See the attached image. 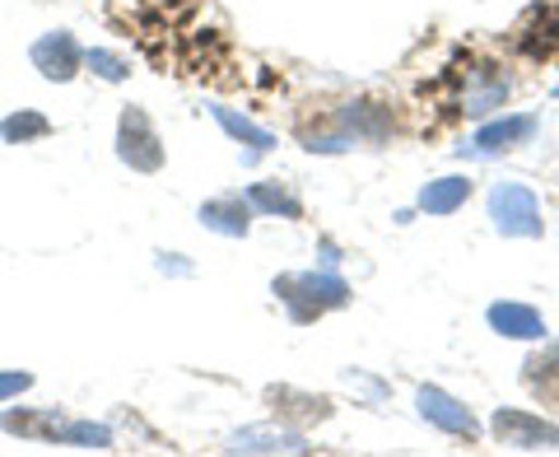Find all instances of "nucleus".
<instances>
[{
    "mask_svg": "<svg viewBox=\"0 0 559 457\" xmlns=\"http://www.w3.org/2000/svg\"><path fill=\"white\" fill-rule=\"evenodd\" d=\"M396 136V117L388 103H373V98H349L341 108H331L318 117V131L304 127V145L308 150H322V154H336V150H355V145H388Z\"/></svg>",
    "mask_w": 559,
    "mask_h": 457,
    "instance_id": "1",
    "label": "nucleus"
},
{
    "mask_svg": "<svg viewBox=\"0 0 559 457\" xmlns=\"http://www.w3.org/2000/svg\"><path fill=\"white\" fill-rule=\"evenodd\" d=\"M452 80V113L457 117H489L499 113L513 94V75L503 61H489V57H466L462 66L448 70Z\"/></svg>",
    "mask_w": 559,
    "mask_h": 457,
    "instance_id": "2",
    "label": "nucleus"
},
{
    "mask_svg": "<svg viewBox=\"0 0 559 457\" xmlns=\"http://www.w3.org/2000/svg\"><path fill=\"white\" fill-rule=\"evenodd\" d=\"M275 294L285 298V308H289L294 323H312V318H322V313L349 304V285H345L341 276H331V271L280 276L275 280Z\"/></svg>",
    "mask_w": 559,
    "mask_h": 457,
    "instance_id": "3",
    "label": "nucleus"
},
{
    "mask_svg": "<svg viewBox=\"0 0 559 457\" xmlns=\"http://www.w3.org/2000/svg\"><path fill=\"white\" fill-rule=\"evenodd\" d=\"M489 220L503 238H540L546 220H540V201L527 183H495L489 187Z\"/></svg>",
    "mask_w": 559,
    "mask_h": 457,
    "instance_id": "4",
    "label": "nucleus"
},
{
    "mask_svg": "<svg viewBox=\"0 0 559 457\" xmlns=\"http://www.w3.org/2000/svg\"><path fill=\"white\" fill-rule=\"evenodd\" d=\"M117 160L135 173H159L164 168V140L154 131V121L145 108H121L117 117Z\"/></svg>",
    "mask_w": 559,
    "mask_h": 457,
    "instance_id": "5",
    "label": "nucleus"
},
{
    "mask_svg": "<svg viewBox=\"0 0 559 457\" xmlns=\"http://www.w3.org/2000/svg\"><path fill=\"white\" fill-rule=\"evenodd\" d=\"M489 430L513 453H559V425H550V420H540V415H527V411H495Z\"/></svg>",
    "mask_w": 559,
    "mask_h": 457,
    "instance_id": "6",
    "label": "nucleus"
},
{
    "mask_svg": "<svg viewBox=\"0 0 559 457\" xmlns=\"http://www.w3.org/2000/svg\"><path fill=\"white\" fill-rule=\"evenodd\" d=\"M415 407H419V420H429L433 430H443L452 438H466V444H480V420L471 415L466 401H457L443 388H419L415 392Z\"/></svg>",
    "mask_w": 559,
    "mask_h": 457,
    "instance_id": "7",
    "label": "nucleus"
},
{
    "mask_svg": "<svg viewBox=\"0 0 559 457\" xmlns=\"http://www.w3.org/2000/svg\"><path fill=\"white\" fill-rule=\"evenodd\" d=\"M33 66L43 70V80H51V84H70L80 75V66H84V47L70 38L66 28H57V33H43L38 43H33Z\"/></svg>",
    "mask_w": 559,
    "mask_h": 457,
    "instance_id": "8",
    "label": "nucleus"
},
{
    "mask_svg": "<svg viewBox=\"0 0 559 457\" xmlns=\"http://www.w3.org/2000/svg\"><path fill=\"white\" fill-rule=\"evenodd\" d=\"M252 220H257V210L242 191H224V197H210L201 206V224L210 228V234H224V238H248Z\"/></svg>",
    "mask_w": 559,
    "mask_h": 457,
    "instance_id": "9",
    "label": "nucleus"
},
{
    "mask_svg": "<svg viewBox=\"0 0 559 457\" xmlns=\"http://www.w3.org/2000/svg\"><path fill=\"white\" fill-rule=\"evenodd\" d=\"M485 323L499 331V337L509 341H546V318H540V308L532 304H513V298H503V304H489L485 308Z\"/></svg>",
    "mask_w": 559,
    "mask_h": 457,
    "instance_id": "10",
    "label": "nucleus"
},
{
    "mask_svg": "<svg viewBox=\"0 0 559 457\" xmlns=\"http://www.w3.org/2000/svg\"><path fill=\"white\" fill-rule=\"evenodd\" d=\"M540 121L532 113H513V117H503V121H489V127L476 131V140H471V150L476 154H509L518 145H527V140L536 136Z\"/></svg>",
    "mask_w": 559,
    "mask_h": 457,
    "instance_id": "11",
    "label": "nucleus"
},
{
    "mask_svg": "<svg viewBox=\"0 0 559 457\" xmlns=\"http://www.w3.org/2000/svg\"><path fill=\"white\" fill-rule=\"evenodd\" d=\"M312 444L299 430H275V425H248L229 438V453H308Z\"/></svg>",
    "mask_w": 559,
    "mask_h": 457,
    "instance_id": "12",
    "label": "nucleus"
},
{
    "mask_svg": "<svg viewBox=\"0 0 559 457\" xmlns=\"http://www.w3.org/2000/svg\"><path fill=\"white\" fill-rule=\"evenodd\" d=\"M471 201V178H462V173H448V178H433L425 191H419V210L433 220L443 215H457V210Z\"/></svg>",
    "mask_w": 559,
    "mask_h": 457,
    "instance_id": "13",
    "label": "nucleus"
},
{
    "mask_svg": "<svg viewBox=\"0 0 559 457\" xmlns=\"http://www.w3.org/2000/svg\"><path fill=\"white\" fill-rule=\"evenodd\" d=\"M61 420H66L61 411H5V415H0V430L20 434V438H33V444H57Z\"/></svg>",
    "mask_w": 559,
    "mask_h": 457,
    "instance_id": "14",
    "label": "nucleus"
},
{
    "mask_svg": "<svg viewBox=\"0 0 559 457\" xmlns=\"http://www.w3.org/2000/svg\"><path fill=\"white\" fill-rule=\"evenodd\" d=\"M248 201L257 215H280V220H304V201L294 197L285 183H252L248 187Z\"/></svg>",
    "mask_w": 559,
    "mask_h": 457,
    "instance_id": "15",
    "label": "nucleus"
},
{
    "mask_svg": "<svg viewBox=\"0 0 559 457\" xmlns=\"http://www.w3.org/2000/svg\"><path fill=\"white\" fill-rule=\"evenodd\" d=\"M210 113H215V121H219V127L238 140V145H248V150H252V160H257V154H271V150H275V136H271L266 127H257V121L238 117L234 108H224V103H215Z\"/></svg>",
    "mask_w": 559,
    "mask_h": 457,
    "instance_id": "16",
    "label": "nucleus"
},
{
    "mask_svg": "<svg viewBox=\"0 0 559 457\" xmlns=\"http://www.w3.org/2000/svg\"><path fill=\"white\" fill-rule=\"evenodd\" d=\"M43 136H51V121L43 117V113H10L5 121H0V140L5 145H28V140H43Z\"/></svg>",
    "mask_w": 559,
    "mask_h": 457,
    "instance_id": "17",
    "label": "nucleus"
},
{
    "mask_svg": "<svg viewBox=\"0 0 559 457\" xmlns=\"http://www.w3.org/2000/svg\"><path fill=\"white\" fill-rule=\"evenodd\" d=\"M57 444H66V448H112V430L94 425V420H61Z\"/></svg>",
    "mask_w": 559,
    "mask_h": 457,
    "instance_id": "18",
    "label": "nucleus"
},
{
    "mask_svg": "<svg viewBox=\"0 0 559 457\" xmlns=\"http://www.w3.org/2000/svg\"><path fill=\"white\" fill-rule=\"evenodd\" d=\"M84 66H90L98 80H108V84H121V80L131 75L127 57H117V51H108V47H94V51H84Z\"/></svg>",
    "mask_w": 559,
    "mask_h": 457,
    "instance_id": "19",
    "label": "nucleus"
},
{
    "mask_svg": "<svg viewBox=\"0 0 559 457\" xmlns=\"http://www.w3.org/2000/svg\"><path fill=\"white\" fill-rule=\"evenodd\" d=\"M527 374H522V383L536 392V388H546V383H555L559 378V345H550V350H540V355H532L527 364Z\"/></svg>",
    "mask_w": 559,
    "mask_h": 457,
    "instance_id": "20",
    "label": "nucleus"
},
{
    "mask_svg": "<svg viewBox=\"0 0 559 457\" xmlns=\"http://www.w3.org/2000/svg\"><path fill=\"white\" fill-rule=\"evenodd\" d=\"M28 388H33V374H20V368H0V401L20 397Z\"/></svg>",
    "mask_w": 559,
    "mask_h": 457,
    "instance_id": "21",
    "label": "nucleus"
}]
</instances>
